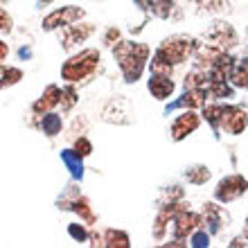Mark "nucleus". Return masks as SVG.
Instances as JSON below:
<instances>
[{
	"label": "nucleus",
	"mask_w": 248,
	"mask_h": 248,
	"mask_svg": "<svg viewBox=\"0 0 248 248\" xmlns=\"http://www.w3.org/2000/svg\"><path fill=\"white\" fill-rule=\"evenodd\" d=\"M79 102V97H77V91H75V86L72 84H68V86H63L61 88V111L63 113H68V111H72V106Z\"/></svg>",
	"instance_id": "nucleus-22"
},
{
	"label": "nucleus",
	"mask_w": 248,
	"mask_h": 248,
	"mask_svg": "<svg viewBox=\"0 0 248 248\" xmlns=\"http://www.w3.org/2000/svg\"><path fill=\"white\" fill-rule=\"evenodd\" d=\"M189 246L194 248H208L210 246V230H205L201 226V228H196L192 235H189Z\"/></svg>",
	"instance_id": "nucleus-25"
},
{
	"label": "nucleus",
	"mask_w": 248,
	"mask_h": 248,
	"mask_svg": "<svg viewBox=\"0 0 248 248\" xmlns=\"http://www.w3.org/2000/svg\"><path fill=\"white\" fill-rule=\"evenodd\" d=\"M0 18H2V34H9L14 30V20H12V16L7 14V9L0 12Z\"/></svg>",
	"instance_id": "nucleus-28"
},
{
	"label": "nucleus",
	"mask_w": 248,
	"mask_h": 248,
	"mask_svg": "<svg viewBox=\"0 0 248 248\" xmlns=\"http://www.w3.org/2000/svg\"><path fill=\"white\" fill-rule=\"evenodd\" d=\"M201 126V115L194 111V108H185L181 115H178L174 122H171V140L174 142H181L187 136H192L196 129Z\"/></svg>",
	"instance_id": "nucleus-10"
},
{
	"label": "nucleus",
	"mask_w": 248,
	"mask_h": 248,
	"mask_svg": "<svg viewBox=\"0 0 248 248\" xmlns=\"http://www.w3.org/2000/svg\"><path fill=\"white\" fill-rule=\"evenodd\" d=\"M210 176H212V171L205 165H189L185 170V181L189 185H205L210 181Z\"/></svg>",
	"instance_id": "nucleus-19"
},
{
	"label": "nucleus",
	"mask_w": 248,
	"mask_h": 248,
	"mask_svg": "<svg viewBox=\"0 0 248 248\" xmlns=\"http://www.w3.org/2000/svg\"><path fill=\"white\" fill-rule=\"evenodd\" d=\"M99 118L104 120L108 124H120V126H126V124H133L136 120V111H133V106L131 102L124 95H115L102 106V111H99Z\"/></svg>",
	"instance_id": "nucleus-4"
},
{
	"label": "nucleus",
	"mask_w": 248,
	"mask_h": 248,
	"mask_svg": "<svg viewBox=\"0 0 248 248\" xmlns=\"http://www.w3.org/2000/svg\"><path fill=\"white\" fill-rule=\"evenodd\" d=\"M99 65V50L88 47L81 50L79 54H72L70 59L61 65V79H65L68 84H77L81 79L91 77Z\"/></svg>",
	"instance_id": "nucleus-3"
},
{
	"label": "nucleus",
	"mask_w": 248,
	"mask_h": 248,
	"mask_svg": "<svg viewBox=\"0 0 248 248\" xmlns=\"http://www.w3.org/2000/svg\"><path fill=\"white\" fill-rule=\"evenodd\" d=\"M72 212L75 215H79V219L86 223V226H93V223L97 221V215L93 212V205H91V201L86 199V196H79L77 201L72 203Z\"/></svg>",
	"instance_id": "nucleus-18"
},
{
	"label": "nucleus",
	"mask_w": 248,
	"mask_h": 248,
	"mask_svg": "<svg viewBox=\"0 0 248 248\" xmlns=\"http://www.w3.org/2000/svg\"><path fill=\"white\" fill-rule=\"evenodd\" d=\"M248 192V181L242 174H230V176H223L215 187V199L219 203H232L237 201L239 196H244Z\"/></svg>",
	"instance_id": "nucleus-7"
},
{
	"label": "nucleus",
	"mask_w": 248,
	"mask_h": 248,
	"mask_svg": "<svg viewBox=\"0 0 248 248\" xmlns=\"http://www.w3.org/2000/svg\"><path fill=\"white\" fill-rule=\"evenodd\" d=\"M248 126V113L242 106H223L221 115V131L230 136H242Z\"/></svg>",
	"instance_id": "nucleus-11"
},
{
	"label": "nucleus",
	"mask_w": 248,
	"mask_h": 248,
	"mask_svg": "<svg viewBox=\"0 0 248 248\" xmlns=\"http://www.w3.org/2000/svg\"><path fill=\"white\" fill-rule=\"evenodd\" d=\"M59 104H61V88L57 84H50L46 88V93H43V95L32 104V115L41 118V115L54 111Z\"/></svg>",
	"instance_id": "nucleus-14"
},
{
	"label": "nucleus",
	"mask_w": 248,
	"mask_h": 248,
	"mask_svg": "<svg viewBox=\"0 0 248 248\" xmlns=\"http://www.w3.org/2000/svg\"><path fill=\"white\" fill-rule=\"evenodd\" d=\"M201 46L194 36H187V34H174L170 39H165L160 46L156 47V52L151 59L154 61H160V63H167V65H181L189 59V57H194L196 47Z\"/></svg>",
	"instance_id": "nucleus-2"
},
{
	"label": "nucleus",
	"mask_w": 248,
	"mask_h": 248,
	"mask_svg": "<svg viewBox=\"0 0 248 248\" xmlns=\"http://www.w3.org/2000/svg\"><path fill=\"white\" fill-rule=\"evenodd\" d=\"M147 88H149L151 97H156L158 102H165L170 99L176 91V84L171 81V75H160V72H151L149 81H147Z\"/></svg>",
	"instance_id": "nucleus-12"
},
{
	"label": "nucleus",
	"mask_w": 248,
	"mask_h": 248,
	"mask_svg": "<svg viewBox=\"0 0 248 248\" xmlns=\"http://www.w3.org/2000/svg\"><path fill=\"white\" fill-rule=\"evenodd\" d=\"M39 129L43 131L47 138H54V136H59L61 129H63V120H61V115L50 111V113H46V115H41Z\"/></svg>",
	"instance_id": "nucleus-17"
},
{
	"label": "nucleus",
	"mask_w": 248,
	"mask_h": 248,
	"mask_svg": "<svg viewBox=\"0 0 248 248\" xmlns=\"http://www.w3.org/2000/svg\"><path fill=\"white\" fill-rule=\"evenodd\" d=\"M230 84L235 88H248V57L237 59L232 75H230Z\"/></svg>",
	"instance_id": "nucleus-21"
},
{
	"label": "nucleus",
	"mask_w": 248,
	"mask_h": 248,
	"mask_svg": "<svg viewBox=\"0 0 248 248\" xmlns=\"http://www.w3.org/2000/svg\"><path fill=\"white\" fill-rule=\"evenodd\" d=\"M203 223H205L203 217L192 212L189 205H185V208L178 210L176 215H174V219H171V232H174V237H178V239H187L196 228H201Z\"/></svg>",
	"instance_id": "nucleus-8"
},
{
	"label": "nucleus",
	"mask_w": 248,
	"mask_h": 248,
	"mask_svg": "<svg viewBox=\"0 0 248 248\" xmlns=\"http://www.w3.org/2000/svg\"><path fill=\"white\" fill-rule=\"evenodd\" d=\"M203 120L212 126L215 131V136H219V131H221V115H223V106L221 104H208L203 106Z\"/></svg>",
	"instance_id": "nucleus-20"
},
{
	"label": "nucleus",
	"mask_w": 248,
	"mask_h": 248,
	"mask_svg": "<svg viewBox=\"0 0 248 248\" xmlns=\"http://www.w3.org/2000/svg\"><path fill=\"white\" fill-rule=\"evenodd\" d=\"M95 246H106V248H129L131 239L124 230H115V228H106L102 235L93 237Z\"/></svg>",
	"instance_id": "nucleus-15"
},
{
	"label": "nucleus",
	"mask_w": 248,
	"mask_h": 248,
	"mask_svg": "<svg viewBox=\"0 0 248 248\" xmlns=\"http://www.w3.org/2000/svg\"><path fill=\"white\" fill-rule=\"evenodd\" d=\"M47 2H52V0H39V7H43V5H47Z\"/></svg>",
	"instance_id": "nucleus-32"
},
{
	"label": "nucleus",
	"mask_w": 248,
	"mask_h": 248,
	"mask_svg": "<svg viewBox=\"0 0 248 248\" xmlns=\"http://www.w3.org/2000/svg\"><path fill=\"white\" fill-rule=\"evenodd\" d=\"M79 196H81V192H79L77 185H68V187H65V192L59 196V201H57V208H61V210H70V208H72V203L77 201Z\"/></svg>",
	"instance_id": "nucleus-23"
},
{
	"label": "nucleus",
	"mask_w": 248,
	"mask_h": 248,
	"mask_svg": "<svg viewBox=\"0 0 248 248\" xmlns=\"http://www.w3.org/2000/svg\"><path fill=\"white\" fill-rule=\"evenodd\" d=\"M68 235L75 239L77 244H86L88 242V232L81 223H68Z\"/></svg>",
	"instance_id": "nucleus-26"
},
{
	"label": "nucleus",
	"mask_w": 248,
	"mask_h": 248,
	"mask_svg": "<svg viewBox=\"0 0 248 248\" xmlns=\"http://www.w3.org/2000/svg\"><path fill=\"white\" fill-rule=\"evenodd\" d=\"M2 2H9V0H2Z\"/></svg>",
	"instance_id": "nucleus-33"
},
{
	"label": "nucleus",
	"mask_w": 248,
	"mask_h": 248,
	"mask_svg": "<svg viewBox=\"0 0 248 248\" xmlns=\"http://www.w3.org/2000/svg\"><path fill=\"white\" fill-rule=\"evenodd\" d=\"M61 163L68 167V171H70V176L75 178V181H81V178H84V158L79 156L75 149L61 151Z\"/></svg>",
	"instance_id": "nucleus-16"
},
{
	"label": "nucleus",
	"mask_w": 248,
	"mask_h": 248,
	"mask_svg": "<svg viewBox=\"0 0 248 248\" xmlns=\"http://www.w3.org/2000/svg\"><path fill=\"white\" fill-rule=\"evenodd\" d=\"M72 149L77 151L81 158H86V156H91L93 154V142L86 136H79L77 140H75V147H72Z\"/></svg>",
	"instance_id": "nucleus-27"
},
{
	"label": "nucleus",
	"mask_w": 248,
	"mask_h": 248,
	"mask_svg": "<svg viewBox=\"0 0 248 248\" xmlns=\"http://www.w3.org/2000/svg\"><path fill=\"white\" fill-rule=\"evenodd\" d=\"M203 221H205V226H208L210 235H217L221 228L228 226L230 217L226 215V210H223L221 205H217L215 201H208L205 205H203Z\"/></svg>",
	"instance_id": "nucleus-13"
},
{
	"label": "nucleus",
	"mask_w": 248,
	"mask_h": 248,
	"mask_svg": "<svg viewBox=\"0 0 248 248\" xmlns=\"http://www.w3.org/2000/svg\"><path fill=\"white\" fill-rule=\"evenodd\" d=\"M203 43H208V46L217 47V50H223V52H230L232 47L239 46V34L230 23L217 20L215 25L203 34Z\"/></svg>",
	"instance_id": "nucleus-5"
},
{
	"label": "nucleus",
	"mask_w": 248,
	"mask_h": 248,
	"mask_svg": "<svg viewBox=\"0 0 248 248\" xmlns=\"http://www.w3.org/2000/svg\"><path fill=\"white\" fill-rule=\"evenodd\" d=\"M95 30H97V25H93V23H72V25L63 27L59 34L61 39V47L63 50H72L75 46H79V43H84V41H88L95 34Z\"/></svg>",
	"instance_id": "nucleus-9"
},
{
	"label": "nucleus",
	"mask_w": 248,
	"mask_h": 248,
	"mask_svg": "<svg viewBox=\"0 0 248 248\" xmlns=\"http://www.w3.org/2000/svg\"><path fill=\"white\" fill-rule=\"evenodd\" d=\"M20 79H23V70H20V68H14V65H2V88L16 86Z\"/></svg>",
	"instance_id": "nucleus-24"
},
{
	"label": "nucleus",
	"mask_w": 248,
	"mask_h": 248,
	"mask_svg": "<svg viewBox=\"0 0 248 248\" xmlns=\"http://www.w3.org/2000/svg\"><path fill=\"white\" fill-rule=\"evenodd\" d=\"M118 41H120V30L118 27H108V32H106V36H104V43L113 46V43H118Z\"/></svg>",
	"instance_id": "nucleus-29"
},
{
	"label": "nucleus",
	"mask_w": 248,
	"mask_h": 248,
	"mask_svg": "<svg viewBox=\"0 0 248 248\" xmlns=\"http://www.w3.org/2000/svg\"><path fill=\"white\" fill-rule=\"evenodd\" d=\"M86 16V12L81 7H75V5H65V7H59V9H54L50 12L43 18L41 27H43V32H54V30H63V27L72 25V23H77Z\"/></svg>",
	"instance_id": "nucleus-6"
},
{
	"label": "nucleus",
	"mask_w": 248,
	"mask_h": 248,
	"mask_svg": "<svg viewBox=\"0 0 248 248\" xmlns=\"http://www.w3.org/2000/svg\"><path fill=\"white\" fill-rule=\"evenodd\" d=\"M113 57L118 61V68L126 84H136L142 77L147 59H149V46L136 43V41H118L113 46Z\"/></svg>",
	"instance_id": "nucleus-1"
},
{
	"label": "nucleus",
	"mask_w": 248,
	"mask_h": 248,
	"mask_svg": "<svg viewBox=\"0 0 248 248\" xmlns=\"http://www.w3.org/2000/svg\"><path fill=\"white\" fill-rule=\"evenodd\" d=\"M244 237L248 239V217H246V223H244Z\"/></svg>",
	"instance_id": "nucleus-31"
},
{
	"label": "nucleus",
	"mask_w": 248,
	"mask_h": 248,
	"mask_svg": "<svg viewBox=\"0 0 248 248\" xmlns=\"http://www.w3.org/2000/svg\"><path fill=\"white\" fill-rule=\"evenodd\" d=\"M7 52H9V47H7V43L2 41V43H0V59H2V61L7 59Z\"/></svg>",
	"instance_id": "nucleus-30"
}]
</instances>
